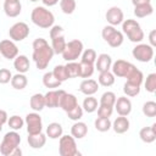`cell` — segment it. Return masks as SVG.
<instances>
[{
	"label": "cell",
	"mask_w": 156,
	"mask_h": 156,
	"mask_svg": "<svg viewBox=\"0 0 156 156\" xmlns=\"http://www.w3.org/2000/svg\"><path fill=\"white\" fill-rule=\"evenodd\" d=\"M33 55L32 58L35 62V66L38 69H45L48 67V65L50 63L54 54V50L51 48V45H49V43L46 41V39L44 38H37L33 44Z\"/></svg>",
	"instance_id": "obj_1"
},
{
	"label": "cell",
	"mask_w": 156,
	"mask_h": 156,
	"mask_svg": "<svg viewBox=\"0 0 156 156\" xmlns=\"http://www.w3.org/2000/svg\"><path fill=\"white\" fill-rule=\"evenodd\" d=\"M30 20L35 26L44 28V29L51 28L54 26V22H55V17H54L52 12L44 6L34 7L32 13H30Z\"/></svg>",
	"instance_id": "obj_2"
},
{
	"label": "cell",
	"mask_w": 156,
	"mask_h": 156,
	"mask_svg": "<svg viewBox=\"0 0 156 156\" xmlns=\"http://www.w3.org/2000/svg\"><path fill=\"white\" fill-rule=\"evenodd\" d=\"M122 24V33H124L128 39L133 43H140L144 39V32L135 20H123Z\"/></svg>",
	"instance_id": "obj_3"
},
{
	"label": "cell",
	"mask_w": 156,
	"mask_h": 156,
	"mask_svg": "<svg viewBox=\"0 0 156 156\" xmlns=\"http://www.w3.org/2000/svg\"><path fill=\"white\" fill-rule=\"evenodd\" d=\"M20 143H21V136L17 133V130H11L7 132L0 144V152L4 156H11L12 152L20 147Z\"/></svg>",
	"instance_id": "obj_4"
},
{
	"label": "cell",
	"mask_w": 156,
	"mask_h": 156,
	"mask_svg": "<svg viewBox=\"0 0 156 156\" xmlns=\"http://www.w3.org/2000/svg\"><path fill=\"white\" fill-rule=\"evenodd\" d=\"M58 154L61 156H77L79 155L76 139L72 135H61L58 141Z\"/></svg>",
	"instance_id": "obj_5"
},
{
	"label": "cell",
	"mask_w": 156,
	"mask_h": 156,
	"mask_svg": "<svg viewBox=\"0 0 156 156\" xmlns=\"http://www.w3.org/2000/svg\"><path fill=\"white\" fill-rule=\"evenodd\" d=\"M83 52V43L78 39H73L68 43H66L65 50L62 51V57L67 62L69 61H76Z\"/></svg>",
	"instance_id": "obj_6"
},
{
	"label": "cell",
	"mask_w": 156,
	"mask_h": 156,
	"mask_svg": "<svg viewBox=\"0 0 156 156\" xmlns=\"http://www.w3.org/2000/svg\"><path fill=\"white\" fill-rule=\"evenodd\" d=\"M132 55L140 62H149L154 57V48L149 44H138L132 50Z\"/></svg>",
	"instance_id": "obj_7"
},
{
	"label": "cell",
	"mask_w": 156,
	"mask_h": 156,
	"mask_svg": "<svg viewBox=\"0 0 156 156\" xmlns=\"http://www.w3.org/2000/svg\"><path fill=\"white\" fill-rule=\"evenodd\" d=\"M9 35L13 41H22L29 35V27L24 22H16L9 29Z\"/></svg>",
	"instance_id": "obj_8"
},
{
	"label": "cell",
	"mask_w": 156,
	"mask_h": 156,
	"mask_svg": "<svg viewBox=\"0 0 156 156\" xmlns=\"http://www.w3.org/2000/svg\"><path fill=\"white\" fill-rule=\"evenodd\" d=\"M24 123L27 126L28 134H37V133H40L43 130V121H41V117L35 111L34 112H30V113H28L26 116Z\"/></svg>",
	"instance_id": "obj_9"
},
{
	"label": "cell",
	"mask_w": 156,
	"mask_h": 156,
	"mask_svg": "<svg viewBox=\"0 0 156 156\" xmlns=\"http://www.w3.org/2000/svg\"><path fill=\"white\" fill-rule=\"evenodd\" d=\"M0 55L7 60H13L18 55V48L13 40L4 39L0 41Z\"/></svg>",
	"instance_id": "obj_10"
},
{
	"label": "cell",
	"mask_w": 156,
	"mask_h": 156,
	"mask_svg": "<svg viewBox=\"0 0 156 156\" xmlns=\"http://www.w3.org/2000/svg\"><path fill=\"white\" fill-rule=\"evenodd\" d=\"M65 94V90L62 89H52V90H49L45 95H44V99H45V106L49 107V108H55V107H58L60 105V100L62 98V95Z\"/></svg>",
	"instance_id": "obj_11"
},
{
	"label": "cell",
	"mask_w": 156,
	"mask_h": 156,
	"mask_svg": "<svg viewBox=\"0 0 156 156\" xmlns=\"http://www.w3.org/2000/svg\"><path fill=\"white\" fill-rule=\"evenodd\" d=\"M133 63L126 61V60H117L111 65V69L113 76H117L119 78H124L127 76V73L129 72V69L132 68Z\"/></svg>",
	"instance_id": "obj_12"
},
{
	"label": "cell",
	"mask_w": 156,
	"mask_h": 156,
	"mask_svg": "<svg viewBox=\"0 0 156 156\" xmlns=\"http://www.w3.org/2000/svg\"><path fill=\"white\" fill-rule=\"evenodd\" d=\"M105 17H106V21H107L111 26H118V24H121V23L123 22V20H124L123 11H122L119 7H117V6L110 7V9L107 10Z\"/></svg>",
	"instance_id": "obj_13"
},
{
	"label": "cell",
	"mask_w": 156,
	"mask_h": 156,
	"mask_svg": "<svg viewBox=\"0 0 156 156\" xmlns=\"http://www.w3.org/2000/svg\"><path fill=\"white\" fill-rule=\"evenodd\" d=\"M119 116H128L132 112V101L127 96H119L113 105Z\"/></svg>",
	"instance_id": "obj_14"
},
{
	"label": "cell",
	"mask_w": 156,
	"mask_h": 156,
	"mask_svg": "<svg viewBox=\"0 0 156 156\" xmlns=\"http://www.w3.org/2000/svg\"><path fill=\"white\" fill-rule=\"evenodd\" d=\"M99 89V83L95 80V79H91V78H85L80 85H79V90L82 94L84 95H94Z\"/></svg>",
	"instance_id": "obj_15"
},
{
	"label": "cell",
	"mask_w": 156,
	"mask_h": 156,
	"mask_svg": "<svg viewBox=\"0 0 156 156\" xmlns=\"http://www.w3.org/2000/svg\"><path fill=\"white\" fill-rule=\"evenodd\" d=\"M22 11V5L18 1H4V12L7 17H17Z\"/></svg>",
	"instance_id": "obj_16"
},
{
	"label": "cell",
	"mask_w": 156,
	"mask_h": 156,
	"mask_svg": "<svg viewBox=\"0 0 156 156\" xmlns=\"http://www.w3.org/2000/svg\"><path fill=\"white\" fill-rule=\"evenodd\" d=\"M77 105H78V100H77L76 95L65 91V94L62 95V98H61V100H60V105H58V107H61L63 111L67 112V111L72 110L73 107H76Z\"/></svg>",
	"instance_id": "obj_17"
},
{
	"label": "cell",
	"mask_w": 156,
	"mask_h": 156,
	"mask_svg": "<svg viewBox=\"0 0 156 156\" xmlns=\"http://www.w3.org/2000/svg\"><path fill=\"white\" fill-rule=\"evenodd\" d=\"M139 136L141 139V141L150 144L154 143L156 140V123H154L150 127H144L140 129L139 132Z\"/></svg>",
	"instance_id": "obj_18"
},
{
	"label": "cell",
	"mask_w": 156,
	"mask_h": 156,
	"mask_svg": "<svg viewBox=\"0 0 156 156\" xmlns=\"http://www.w3.org/2000/svg\"><path fill=\"white\" fill-rule=\"evenodd\" d=\"M112 65V58L108 54H100L99 56H96L95 60V68L99 72H104V71H110Z\"/></svg>",
	"instance_id": "obj_19"
},
{
	"label": "cell",
	"mask_w": 156,
	"mask_h": 156,
	"mask_svg": "<svg viewBox=\"0 0 156 156\" xmlns=\"http://www.w3.org/2000/svg\"><path fill=\"white\" fill-rule=\"evenodd\" d=\"M13 67L18 73H27L30 67L29 58L26 55H17L13 58Z\"/></svg>",
	"instance_id": "obj_20"
},
{
	"label": "cell",
	"mask_w": 156,
	"mask_h": 156,
	"mask_svg": "<svg viewBox=\"0 0 156 156\" xmlns=\"http://www.w3.org/2000/svg\"><path fill=\"white\" fill-rule=\"evenodd\" d=\"M27 141L32 149H41L46 143V134L37 133V134H28Z\"/></svg>",
	"instance_id": "obj_21"
},
{
	"label": "cell",
	"mask_w": 156,
	"mask_h": 156,
	"mask_svg": "<svg viewBox=\"0 0 156 156\" xmlns=\"http://www.w3.org/2000/svg\"><path fill=\"white\" fill-rule=\"evenodd\" d=\"M129 126H130V123H129V119L127 118V116H119L112 122L111 128H113V130L117 134H123L129 129Z\"/></svg>",
	"instance_id": "obj_22"
},
{
	"label": "cell",
	"mask_w": 156,
	"mask_h": 156,
	"mask_svg": "<svg viewBox=\"0 0 156 156\" xmlns=\"http://www.w3.org/2000/svg\"><path fill=\"white\" fill-rule=\"evenodd\" d=\"M88 134V126L84 122L76 121L71 127V135L74 139H82Z\"/></svg>",
	"instance_id": "obj_23"
},
{
	"label": "cell",
	"mask_w": 156,
	"mask_h": 156,
	"mask_svg": "<svg viewBox=\"0 0 156 156\" xmlns=\"http://www.w3.org/2000/svg\"><path fill=\"white\" fill-rule=\"evenodd\" d=\"M124 78H127V80L130 82V83L141 85V83H143V80H144V74H143V72H141L140 69H138V68L133 65L132 68L129 69V72L127 73V76H126Z\"/></svg>",
	"instance_id": "obj_24"
},
{
	"label": "cell",
	"mask_w": 156,
	"mask_h": 156,
	"mask_svg": "<svg viewBox=\"0 0 156 156\" xmlns=\"http://www.w3.org/2000/svg\"><path fill=\"white\" fill-rule=\"evenodd\" d=\"M152 12H154V7H152L151 2L141 4V5H136V6H134V15H135L138 18L147 17V16L152 15Z\"/></svg>",
	"instance_id": "obj_25"
},
{
	"label": "cell",
	"mask_w": 156,
	"mask_h": 156,
	"mask_svg": "<svg viewBox=\"0 0 156 156\" xmlns=\"http://www.w3.org/2000/svg\"><path fill=\"white\" fill-rule=\"evenodd\" d=\"M29 105L32 107L33 111L35 112H40L44 107H45V99H44V95L40 94V93H37L34 95H32L30 100H29Z\"/></svg>",
	"instance_id": "obj_26"
},
{
	"label": "cell",
	"mask_w": 156,
	"mask_h": 156,
	"mask_svg": "<svg viewBox=\"0 0 156 156\" xmlns=\"http://www.w3.org/2000/svg\"><path fill=\"white\" fill-rule=\"evenodd\" d=\"M27 84H28V78L24 76V73H17L11 78V85L13 89L22 90L27 87Z\"/></svg>",
	"instance_id": "obj_27"
},
{
	"label": "cell",
	"mask_w": 156,
	"mask_h": 156,
	"mask_svg": "<svg viewBox=\"0 0 156 156\" xmlns=\"http://www.w3.org/2000/svg\"><path fill=\"white\" fill-rule=\"evenodd\" d=\"M63 133L62 126L57 122H52L46 127V136L50 139H58Z\"/></svg>",
	"instance_id": "obj_28"
},
{
	"label": "cell",
	"mask_w": 156,
	"mask_h": 156,
	"mask_svg": "<svg viewBox=\"0 0 156 156\" xmlns=\"http://www.w3.org/2000/svg\"><path fill=\"white\" fill-rule=\"evenodd\" d=\"M43 84H44V87H46L49 89H55V88H58L62 83L58 79H56V77L54 76L52 72H46L43 76Z\"/></svg>",
	"instance_id": "obj_29"
},
{
	"label": "cell",
	"mask_w": 156,
	"mask_h": 156,
	"mask_svg": "<svg viewBox=\"0 0 156 156\" xmlns=\"http://www.w3.org/2000/svg\"><path fill=\"white\" fill-rule=\"evenodd\" d=\"M98 82H99V84L102 85V87H111V85L115 83V76H113V73L110 72V71L100 72L99 78H98Z\"/></svg>",
	"instance_id": "obj_30"
},
{
	"label": "cell",
	"mask_w": 156,
	"mask_h": 156,
	"mask_svg": "<svg viewBox=\"0 0 156 156\" xmlns=\"http://www.w3.org/2000/svg\"><path fill=\"white\" fill-rule=\"evenodd\" d=\"M66 40H65V35H60V37H56V38H52L51 39V48L54 50V54H62V51L65 50V46H66Z\"/></svg>",
	"instance_id": "obj_31"
},
{
	"label": "cell",
	"mask_w": 156,
	"mask_h": 156,
	"mask_svg": "<svg viewBox=\"0 0 156 156\" xmlns=\"http://www.w3.org/2000/svg\"><path fill=\"white\" fill-rule=\"evenodd\" d=\"M83 110L88 113H93L96 111L98 108V100L93 96V95H88L84 100H83V105H82Z\"/></svg>",
	"instance_id": "obj_32"
},
{
	"label": "cell",
	"mask_w": 156,
	"mask_h": 156,
	"mask_svg": "<svg viewBox=\"0 0 156 156\" xmlns=\"http://www.w3.org/2000/svg\"><path fill=\"white\" fill-rule=\"evenodd\" d=\"M94 126H95V129L104 133V132H107L111 129V121L110 118H106V117H98L95 121H94Z\"/></svg>",
	"instance_id": "obj_33"
},
{
	"label": "cell",
	"mask_w": 156,
	"mask_h": 156,
	"mask_svg": "<svg viewBox=\"0 0 156 156\" xmlns=\"http://www.w3.org/2000/svg\"><path fill=\"white\" fill-rule=\"evenodd\" d=\"M123 40H124L123 33L116 29V30L112 33V35L107 39V41H106V43H107L111 48H118V46H121V45L123 44Z\"/></svg>",
	"instance_id": "obj_34"
},
{
	"label": "cell",
	"mask_w": 156,
	"mask_h": 156,
	"mask_svg": "<svg viewBox=\"0 0 156 156\" xmlns=\"http://www.w3.org/2000/svg\"><path fill=\"white\" fill-rule=\"evenodd\" d=\"M65 67H66V72H67L68 79H69V78H77V77H79L80 67H79V63H78V62H76V61H69L67 65H65Z\"/></svg>",
	"instance_id": "obj_35"
},
{
	"label": "cell",
	"mask_w": 156,
	"mask_h": 156,
	"mask_svg": "<svg viewBox=\"0 0 156 156\" xmlns=\"http://www.w3.org/2000/svg\"><path fill=\"white\" fill-rule=\"evenodd\" d=\"M79 67H80V72H79V77L82 78H90L95 71V67L93 63H87V62H79Z\"/></svg>",
	"instance_id": "obj_36"
},
{
	"label": "cell",
	"mask_w": 156,
	"mask_h": 156,
	"mask_svg": "<svg viewBox=\"0 0 156 156\" xmlns=\"http://www.w3.org/2000/svg\"><path fill=\"white\" fill-rule=\"evenodd\" d=\"M123 91L127 96H136L140 93V85L130 83V82H126L123 85Z\"/></svg>",
	"instance_id": "obj_37"
},
{
	"label": "cell",
	"mask_w": 156,
	"mask_h": 156,
	"mask_svg": "<svg viewBox=\"0 0 156 156\" xmlns=\"http://www.w3.org/2000/svg\"><path fill=\"white\" fill-rule=\"evenodd\" d=\"M7 124L12 130H20L24 124V119L18 115H13L7 119Z\"/></svg>",
	"instance_id": "obj_38"
},
{
	"label": "cell",
	"mask_w": 156,
	"mask_h": 156,
	"mask_svg": "<svg viewBox=\"0 0 156 156\" xmlns=\"http://www.w3.org/2000/svg\"><path fill=\"white\" fill-rule=\"evenodd\" d=\"M116 94L113 91H105L101 98H100V105H106V106H112L116 102Z\"/></svg>",
	"instance_id": "obj_39"
},
{
	"label": "cell",
	"mask_w": 156,
	"mask_h": 156,
	"mask_svg": "<svg viewBox=\"0 0 156 156\" xmlns=\"http://www.w3.org/2000/svg\"><path fill=\"white\" fill-rule=\"evenodd\" d=\"M76 0H60V7L63 13L71 15L76 10Z\"/></svg>",
	"instance_id": "obj_40"
},
{
	"label": "cell",
	"mask_w": 156,
	"mask_h": 156,
	"mask_svg": "<svg viewBox=\"0 0 156 156\" xmlns=\"http://www.w3.org/2000/svg\"><path fill=\"white\" fill-rule=\"evenodd\" d=\"M52 73H54V76L56 77V79H58L61 83L68 79V76H67V72H66V67H65L63 65H57V66H55Z\"/></svg>",
	"instance_id": "obj_41"
},
{
	"label": "cell",
	"mask_w": 156,
	"mask_h": 156,
	"mask_svg": "<svg viewBox=\"0 0 156 156\" xmlns=\"http://www.w3.org/2000/svg\"><path fill=\"white\" fill-rule=\"evenodd\" d=\"M82 62H87V63H93L95 62L96 60V52L94 49H85L83 52H82Z\"/></svg>",
	"instance_id": "obj_42"
},
{
	"label": "cell",
	"mask_w": 156,
	"mask_h": 156,
	"mask_svg": "<svg viewBox=\"0 0 156 156\" xmlns=\"http://www.w3.org/2000/svg\"><path fill=\"white\" fill-rule=\"evenodd\" d=\"M144 85H145L146 91H149V93H155V91H156V73H150V74H147Z\"/></svg>",
	"instance_id": "obj_43"
},
{
	"label": "cell",
	"mask_w": 156,
	"mask_h": 156,
	"mask_svg": "<svg viewBox=\"0 0 156 156\" xmlns=\"http://www.w3.org/2000/svg\"><path fill=\"white\" fill-rule=\"evenodd\" d=\"M143 113L146 117H155L156 116V102L155 101H146L143 105Z\"/></svg>",
	"instance_id": "obj_44"
},
{
	"label": "cell",
	"mask_w": 156,
	"mask_h": 156,
	"mask_svg": "<svg viewBox=\"0 0 156 156\" xmlns=\"http://www.w3.org/2000/svg\"><path fill=\"white\" fill-rule=\"evenodd\" d=\"M83 112H84L83 107L79 106V105H77L76 107H73L72 110L67 111L66 113H67V117H68L69 119H72V121H79V119L83 117Z\"/></svg>",
	"instance_id": "obj_45"
},
{
	"label": "cell",
	"mask_w": 156,
	"mask_h": 156,
	"mask_svg": "<svg viewBox=\"0 0 156 156\" xmlns=\"http://www.w3.org/2000/svg\"><path fill=\"white\" fill-rule=\"evenodd\" d=\"M96 110H98V117L110 118L112 112H113V107L112 106H106V105H99Z\"/></svg>",
	"instance_id": "obj_46"
},
{
	"label": "cell",
	"mask_w": 156,
	"mask_h": 156,
	"mask_svg": "<svg viewBox=\"0 0 156 156\" xmlns=\"http://www.w3.org/2000/svg\"><path fill=\"white\" fill-rule=\"evenodd\" d=\"M12 73L7 68H0V84H7L11 82Z\"/></svg>",
	"instance_id": "obj_47"
},
{
	"label": "cell",
	"mask_w": 156,
	"mask_h": 156,
	"mask_svg": "<svg viewBox=\"0 0 156 156\" xmlns=\"http://www.w3.org/2000/svg\"><path fill=\"white\" fill-rule=\"evenodd\" d=\"M115 30H116L115 26H111V24L105 26V27H104V29H102V32H101V35H102L104 40H105V41H107V39L112 35V33H113Z\"/></svg>",
	"instance_id": "obj_48"
},
{
	"label": "cell",
	"mask_w": 156,
	"mask_h": 156,
	"mask_svg": "<svg viewBox=\"0 0 156 156\" xmlns=\"http://www.w3.org/2000/svg\"><path fill=\"white\" fill-rule=\"evenodd\" d=\"M60 35H63V28L61 26H57V24L52 26L51 29H50V39L60 37Z\"/></svg>",
	"instance_id": "obj_49"
},
{
	"label": "cell",
	"mask_w": 156,
	"mask_h": 156,
	"mask_svg": "<svg viewBox=\"0 0 156 156\" xmlns=\"http://www.w3.org/2000/svg\"><path fill=\"white\" fill-rule=\"evenodd\" d=\"M149 41H150L149 45H151L152 48L156 46V30H155V29H152V30L150 32V34H149Z\"/></svg>",
	"instance_id": "obj_50"
},
{
	"label": "cell",
	"mask_w": 156,
	"mask_h": 156,
	"mask_svg": "<svg viewBox=\"0 0 156 156\" xmlns=\"http://www.w3.org/2000/svg\"><path fill=\"white\" fill-rule=\"evenodd\" d=\"M7 119H9V116H7V112L5 110H0V124H5L7 123Z\"/></svg>",
	"instance_id": "obj_51"
},
{
	"label": "cell",
	"mask_w": 156,
	"mask_h": 156,
	"mask_svg": "<svg viewBox=\"0 0 156 156\" xmlns=\"http://www.w3.org/2000/svg\"><path fill=\"white\" fill-rule=\"evenodd\" d=\"M41 2L45 6H55L58 2V0H41Z\"/></svg>",
	"instance_id": "obj_52"
},
{
	"label": "cell",
	"mask_w": 156,
	"mask_h": 156,
	"mask_svg": "<svg viewBox=\"0 0 156 156\" xmlns=\"http://www.w3.org/2000/svg\"><path fill=\"white\" fill-rule=\"evenodd\" d=\"M147 2H151V0H132V4H133L134 6L141 5V4H147Z\"/></svg>",
	"instance_id": "obj_53"
},
{
	"label": "cell",
	"mask_w": 156,
	"mask_h": 156,
	"mask_svg": "<svg viewBox=\"0 0 156 156\" xmlns=\"http://www.w3.org/2000/svg\"><path fill=\"white\" fill-rule=\"evenodd\" d=\"M1 130H2V124H0V133H1Z\"/></svg>",
	"instance_id": "obj_54"
},
{
	"label": "cell",
	"mask_w": 156,
	"mask_h": 156,
	"mask_svg": "<svg viewBox=\"0 0 156 156\" xmlns=\"http://www.w3.org/2000/svg\"><path fill=\"white\" fill-rule=\"evenodd\" d=\"M5 1H18V0H5Z\"/></svg>",
	"instance_id": "obj_55"
},
{
	"label": "cell",
	"mask_w": 156,
	"mask_h": 156,
	"mask_svg": "<svg viewBox=\"0 0 156 156\" xmlns=\"http://www.w3.org/2000/svg\"><path fill=\"white\" fill-rule=\"evenodd\" d=\"M32 2H35V1H39V0H30Z\"/></svg>",
	"instance_id": "obj_56"
},
{
	"label": "cell",
	"mask_w": 156,
	"mask_h": 156,
	"mask_svg": "<svg viewBox=\"0 0 156 156\" xmlns=\"http://www.w3.org/2000/svg\"><path fill=\"white\" fill-rule=\"evenodd\" d=\"M0 60H1V58H0Z\"/></svg>",
	"instance_id": "obj_57"
}]
</instances>
